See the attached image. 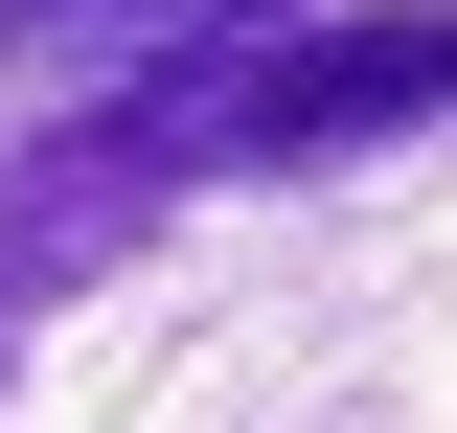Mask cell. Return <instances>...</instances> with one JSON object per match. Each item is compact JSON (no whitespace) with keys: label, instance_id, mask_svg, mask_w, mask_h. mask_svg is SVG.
Listing matches in <instances>:
<instances>
[{"label":"cell","instance_id":"cell-1","mask_svg":"<svg viewBox=\"0 0 457 433\" xmlns=\"http://www.w3.org/2000/svg\"><path fill=\"white\" fill-rule=\"evenodd\" d=\"M457 92V23L435 0H366V23H275V46L206 92V183H297V160H366V137H411V114Z\"/></svg>","mask_w":457,"mask_h":433},{"label":"cell","instance_id":"cell-2","mask_svg":"<svg viewBox=\"0 0 457 433\" xmlns=\"http://www.w3.org/2000/svg\"><path fill=\"white\" fill-rule=\"evenodd\" d=\"M137 23H161L183 69H252V46H275V23H320V0H137Z\"/></svg>","mask_w":457,"mask_h":433},{"label":"cell","instance_id":"cell-3","mask_svg":"<svg viewBox=\"0 0 457 433\" xmlns=\"http://www.w3.org/2000/svg\"><path fill=\"white\" fill-rule=\"evenodd\" d=\"M0 342H23V320H0Z\"/></svg>","mask_w":457,"mask_h":433}]
</instances>
